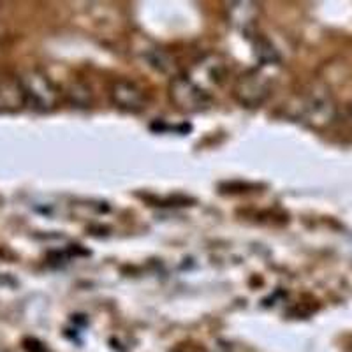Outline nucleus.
<instances>
[{
    "label": "nucleus",
    "mask_w": 352,
    "mask_h": 352,
    "mask_svg": "<svg viewBox=\"0 0 352 352\" xmlns=\"http://www.w3.org/2000/svg\"><path fill=\"white\" fill-rule=\"evenodd\" d=\"M21 90H23V96L27 97L28 102L41 111H48L56 104V88L53 87L48 78L44 74H39V72L27 74L23 78Z\"/></svg>",
    "instance_id": "f257e3e1"
},
{
    "label": "nucleus",
    "mask_w": 352,
    "mask_h": 352,
    "mask_svg": "<svg viewBox=\"0 0 352 352\" xmlns=\"http://www.w3.org/2000/svg\"><path fill=\"white\" fill-rule=\"evenodd\" d=\"M333 113H335V108H333L329 97L319 92L301 97L300 104H298V118L301 122H308L310 125H317V127L329 124Z\"/></svg>",
    "instance_id": "f03ea898"
},
{
    "label": "nucleus",
    "mask_w": 352,
    "mask_h": 352,
    "mask_svg": "<svg viewBox=\"0 0 352 352\" xmlns=\"http://www.w3.org/2000/svg\"><path fill=\"white\" fill-rule=\"evenodd\" d=\"M113 100L118 108L125 111L138 113L144 109L143 90L132 81H118L113 87Z\"/></svg>",
    "instance_id": "39448f33"
},
{
    "label": "nucleus",
    "mask_w": 352,
    "mask_h": 352,
    "mask_svg": "<svg viewBox=\"0 0 352 352\" xmlns=\"http://www.w3.org/2000/svg\"><path fill=\"white\" fill-rule=\"evenodd\" d=\"M171 97L182 109L201 111L210 106L208 94L187 78H176L171 85Z\"/></svg>",
    "instance_id": "7ed1b4c3"
},
{
    "label": "nucleus",
    "mask_w": 352,
    "mask_h": 352,
    "mask_svg": "<svg viewBox=\"0 0 352 352\" xmlns=\"http://www.w3.org/2000/svg\"><path fill=\"white\" fill-rule=\"evenodd\" d=\"M270 83L268 76H264L261 72H250L247 76L240 80L236 87V96L238 99L248 106H257L261 104L270 94Z\"/></svg>",
    "instance_id": "20e7f679"
}]
</instances>
